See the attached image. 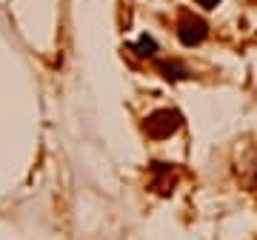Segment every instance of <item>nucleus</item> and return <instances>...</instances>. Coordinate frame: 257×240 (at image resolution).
<instances>
[{
    "mask_svg": "<svg viewBox=\"0 0 257 240\" xmlns=\"http://www.w3.org/2000/svg\"><path fill=\"white\" fill-rule=\"evenodd\" d=\"M180 126H183V114L177 109H157V111H152L146 117V123H143V129H146V135L152 140L172 138Z\"/></svg>",
    "mask_w": 257,
    "mask_h": 240,
    "instance_id": "1",
    "label": "nucleus"
},
{
    "mask_svg": "<svg viewBox=\"0 0 257 240\" xmlns=\"http://www.w3.org/2000/svg\"><path fill=\"white\" fill-rule=\"evenodd\" d=\"M209 35V26H206V20L194 18V15H186L180 23H177V37H180V43L183 46H197L203 43Z\"/></svg>",
    "mask_w": 257,
    "mask_h": 240,
    "instance_id": "2",
    "label": "nucleus"
},
{
    "mask_svg": "<svg viewBox=\"0 0 257 240\" xmlns=\"http://www.w3.org/2000/svg\"><path fill=\"white\" fill-rule=\"evenodd\" d=\"M160 74H163L166 80H186L192 72L180 60H160Z\"/></svg>",
    "mask_w": 257,
    "mask_h": 240,
    "instance_id": "3",
    "label": "nucleus"
},
{
    "mask_svg": "<svg viewBox=\"0 0 257 240\" xmlns=\"http://www.w3.org/2000/svg\"><path fill=\"white\" fill-rule=\"evenodd\" d=\"M138 55H143V57H155L157 55V43H155V37H149V35H143L138 40Z\"/></svg>",
    "mask_w": 257,
    "mask_h": 240,
    "instance_id": "4",
    "label": "nucleus"
},
{
    "mask_svg": "<svg viewBox=\"0 0 257 240\" xmlns=\"http://www.w3.org/2000/svg\"><path fill=\"white\" fill-rule=\"evenodd\" d=\"M194 3H197V6H203V9H214L220 0H194Z\"/></svg>",
    "mask_w": 257,
    "mask_h": 240,
    "instance_id": "5",
    "label": "nucleus"
}]
</instances>
